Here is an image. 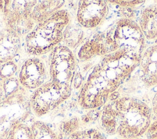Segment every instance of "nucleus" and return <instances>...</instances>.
I'll use <instances>...</instances> for the list:
<instances>
[{
    "label": "nucleus",
    "instance_id": "nucleus-2",
    "mask_svg": "<svg viewBox=\"0 0 157 139\" xmlns=\"http://www.w3.org/2000/svg\"><path fill=\"white\" fill-rule=\"evenodd\" d=\"M150 110L142 101L124 97L107 105L101 117V126L109 134L134 138L144 133L150 123Z\"/></svg>",
    "mask_w": 157,
    "mask_h": 139
},
{
    "label": "nucleus",
    "instance_id": "nucleus-18",
    "mask_svg": "<svg viewBox=\"0 0 157 139\" xmlns=\"http://www.w3.org/2000/svg\"><path fill=\"white\" fill-rule=\"evenodd\" d=\"M67 139H104L102 133L95 129L77 130L69 135Z\"/></svg>",
    "mask_w": 157,
    "mask_h": 139
},
{
    "label": "nucleus",
    "instance_id": "nucleus-20",
    "mask_svg": "<svg viewBox=\"0 0 157 139\" xmlns=\"http://www.w3.org/2000/svg\"><path fill=\"white\" fill-rule=\"evenodd\" d=\"M110 2H113L115 4H118L121 6H133L134 5H137L144 2V1H110Z\"/></svg>",
    "mask_w": 157,
    "mask_h": 139
},
{
    "label": "nucleus",
    "instance_id": "nucleus-15",
    "mask_svg": "<svg viewBox=\"0 0 157 139\" xmlns=\"http://www.w3.org/2000/svg\"><path fill=\"white\" fill-rule=\"evenodd\" d=\"M105 55L101 34L86 42L80 48L78 56L81 59L87 60L95 56Z\"/></svg>",
    "mask_w": 157,
    "mask_h": 139
},
{
    "label": "nucleus",
    "instance_id": "nucleus-1",
    "mask_svg": "<svg viewBox=\"0 0 157 139\" xmlns=\"http://www.w3.org/2000/svg\"><path fill=\"white\" fill-rule=\"evenodd\" d=\"M139 63L120 51L105 55L81 88L78 99L80 106L95 109L103 105Z\"/></svg>",
    "mask_w": 157,
    "mask_h": 139
},
{
    "label": "nucleus",
    "instance_id": "nucleus-7",
    "mask_svg": "<svg viewBox=\"0 0 157 139\" xmlns=\"http://www.w3.org/2000/svg\"><path fill=\"white\" fill-rule=\"evenodd\" d=\"M3 8L4 20L9 27L19 36L28 34L34 21L31 17L37 1H6Z\"/></svg>",
    "mask_w": 157,
    "mask_h": 139
},
{
    "label": "nucleus",
    "instance_id": "nucleus-8",
    "mask_svg": "<svg viewBox=\"0 0 157 139\" xmlns=\"http://www.w3.org/2000/svg\"><path fill=\"white\" fill-rule=\"evenodd\" d=\"M76 62L73 53L64 45H59L53 49L50 65L52 81L71 87Z\"/></svg>",
    "mask_w": 157,
    "mask_h": 139
},
{
    "label": "nucleus",
    "instance_id": "nucleus-16",
    "mask_svg": "<svg viewBox=\"0 0 157 139\" xmlns=\"http://www.w3.org/2000/svg\"><path fill=\"white\" fill-rule=\"evenodd\" d=\"M31 129L34 139H58L56 133L45 122L35 121Z\"/></svg>",
    "mask_w": 157,
    "mask_h": 139
},
{
    "label": "nucleus",
    "instance_id": "nucleus-9",
    "mask_svg": "<svg viewBox=\"0 0 157 139\" xmlns=\"http://www.w3.org/2000/svg\"><path fill=\"white\" fill-rule=\"evenodd\" d=\"M108 13L106 1L100 0H84L80 1L77 18L78 23L86 28H94L99 26Z\"/></svg>",
    "mask_w": 157,
    "mask_h": 139
},
{
    "label": "nucleus",
    "instance_id": "nucleus-21",
    "mask_svg": "<svg viewBox=\"0 0 157 139\" xmlns=\"http://www.w3.org/2000/svg\"><path fill=\"white\" fill-rule=\"evenodd\" d=\"M147 136L148 139H157V121L149 127Z\"/></svg>",
    "mask_w": 157,
    "mask_h": 139
},
{
    "label": "nucleus",
    "instance_id": "nucleus-14",
    "mask_svg": "<svg viewBox=\"0 0 157 139\" xmlns=\"http://www.w3.org/2000/svg\"><path fill=\"white\" fill-rule=\"evenodd\" d=\"M64 1H37L33 9L31 17L34 22L43 21L64 4Z\"/></svg>",
    "mask_w": 157,
    "mask_h": 139
},
{
    "label": "nucleus",
    "instance_id": "nucleus-10",
    "mask_svg": "<svg viewBox=\"0 0 157 139\" xmlns=\"http://www.w3.org/2000/svg\"><path fill=\"white\" fill-rule=\"evenodd\" d=\"M45 77L43 61L37 58H31L23 63L19 72V81L26 88L37 89L44 84Z\"/></svg>",
    "mask_w": 157,
    "mask_h": 139
},
{
    "label": "nucleus",
    "instance_id": "nucleus-12",
    "mask_svg": "<svg viewBox=\"0 0 157 139\" xmlns=\"http://www.w3.org/2000/svg\"><path fill=\"white\" fill-rule=\"evenodd\" d=\"M20 48V36L6 28L0 30V63L11 61Z\"/></svg>",
    "mask_w": 157,
    "mask_h": 139
},
{
    "label": "nucleus",
    "instance_id": "nucleus-23",
    "mask_svg": "<svg viewBox=\"0 0 157 139\" xmlns=\"http://www.w3.org/2000/svg\"><path fill=\"white\" fill-rule=\"evenodd\" d=\"M127 139H135V138H127Z\"/></svg>",
    "mask_w": 157,
    "mask_h": 139
},
{
    "label": "nucleus",
    "instance_id": "nucleus-4",
    "mask_svg": "<svg viewBox=\"0 0 157 139\" xmlns=\"http://www.w3.org/2000/svg\"><path fill=\"white\" fill-rule=\"evenodd\" d=\"M70 19L69 12L63 9L38 23L26 36V51L34 56L50 51L61 41Z\"/></svg>",
    "mask_w": 157,
    "mask_h": 139
},
{
    "label": "nucleus",
    "instance_id": "nucleus-6",
    "mask_svg": "<svg viewBox=\"0 0 157 139\" xmlns=\"http://www.w3.org/2000/svg\"><path fill=\"white\" fill-rule=\"evenodd\" d=\"M71 94V87L53 81L44 83L29 99L31 109L37 116H42L55 109Z\"/></svg>",
    "mask_w": 157,
    "mask_h": 139
},
{
    "label": "nucleus",
    "instance_id": "nucleus-3",
    "mask_svg": "<svg viewBox=\"0 0 157 139\" xmlns=\"http://www.w3.org/2000/svg\"><path fill=\"white\" fill-rule=\"evenodd\" d=\"M101 36L105 55L120 51L140 61L145 47V36L139 25L134 21L121 19L101 34Z\"/></svg>",
    "mask_w": 157,
    "mask_h": 139
},
{
    "label": "nucleus",
    "instance_id": "nucleus-11",
    "mask_svg": "<svg viewBox=\"0 0 157 139\" xmlns=\"http://www.w3.org/2000/svg\"><path fill=\"white\" fill-rule=\"evenodd\" d=\"M139 66L143 83L149 87L157 85V43L144 51Z\"/></svg>",
    "mask_w": 157,
    "mask_h": 139
},
{
    "label": "nucleus",
    "instance_id": "nucleus-19",
    "mask_svg": "<svg viewBox=\"0 0 157 139\" xmlns=\"http://www.w3.org/2000/svg\"><path fill=\"white\" fill-rule=\"evenodd\" d=\"M17 69L16 66L11 61L4 63L0 69V75L3 79L12 77Z\"/></svg>",
    "mask_w": 157,
    "mask_h": 139
},
{
    "label": "nucleus",
    "instance_id": "nucleus-17",
    "mask_svg": "<svg viewBox=\"0 0 157 139\" xmlns=\"http://www.w3.org/2000/svg\"><path fill=\"white\" fill-rule=\"evenodd\" d=\"M6 139H34L31 127L24 123L14 126Z\"/></svg>",
    "mask_w": 157,
    "mask_h": 139
},
{
    "label": "nucleus",
    "instance_id": "nucleus-22",
    "mask_svg": "<svg viewBox=\"0 0 157 139\" xmlns=\"http://www.w3.org/2000/svg\"><path fill=\"white\" fill-rule=\"evenodd\" d=\"M153 110L154 113L157 116V93L154 96V98L153 99Z\"/></svg>",
    "mask_w": 157,
    "mask_h": 139
},
{
    "label": "nucleus",
    "instance_id": "nucleus-5",
    "mask_svg": "<svg viewBox=\"0 0 157 139\" xmlns=\"http://www.w3.org/2000/svg\"><path fill=\"white\" fill-rule=\"evenodd\" d=\"M31 110L26 92L17 89L0 103V139H6L16 125L23 123Z\"/></svg>",
    "mask_w": 157,
    "mask_h": 139
},
{
    "label": "nucleus",
    "instance_id": "nucleus-13",
    "mask_svg": "<svg viewBox=\"0 0 157 139\" xmlns=\"http://www.w3.org/2000/svg\"><path fill=\"white\" fill-rule=\"evenodd\" d=\"M139 25L145 37L157 43V5L149 6L142 11Z\"/></svg>",
    "mask_w": 157,
    "mask_h": 139
}]
</instances>
